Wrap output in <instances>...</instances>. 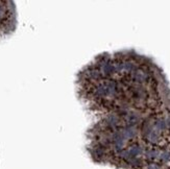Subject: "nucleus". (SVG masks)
I'll use <instances>...</instances> for the list:
<instances>
[{
	"label": "nucleus",
	"mask_w": 170,
	"mask_h": 169,
	"mask_svg": "<svg viewBox=\"0 0 170 169\" xmlns=\"http://www.w3.org/2000/svg\"><path fill=\"white\" fill-rule=\"evenodd\" d=\"M131 52H103L76 75L78 99L96 118L154 107L159 82Z\"/></svg>",
	"instance_id": "obj_1"
},
{
	"label": "nucleus",
	"mask_w": 170,
	"mask_h": 169,
	"mask_svg": "<svg viewBox=\"0 0 170 169\" xmlns=\"http://www.w3.org/2000/svg\"><path fill=\"white\" fill-rule=\"evenodd\" d=\"M17 28V10L14 1H0V39Z\"/></svg>",
	"instance_id": "obj_2"
}]
</instances>
